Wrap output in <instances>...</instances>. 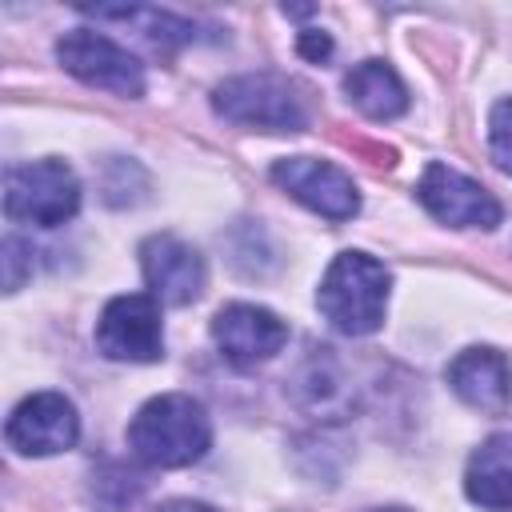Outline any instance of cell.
Masks as SVG:
<instances>
[{
	"instance_id": "obj_8",
	"label": "cell",
	"mask_w": 512,
	"mask_h": 512,
	"mask_svg": "<svg viewBox=\"0 0 512 512\" xmlns=\"http://www.w3.org/2000/svg\"><path fill=\"white\" fill-rule=\"evenodd\" d=\"M416 196L448 228H484L488 232V228L500 224V200L484 184H476L472 176H464V172H456L440 160H432L424 168V176L416 184Z\"/></svg>"
},
{
	"instance_id": "obj_15",
	"label": "cell",
	"mask_w": 512,
	"mask_h": 512,
	"mask_svg": "<svg viewBox=\"0 0 512 512\" xmlns=\"http://www.w3.org/2000/svg\"><path fill=\"white\" fill-rule=\"evenodd\" d=\"M88 16L96 20H124V24H136L152 44L160 48H180V44H192L196 40V24L172 16V12H156V8H136V4H120V8H84Z\"/></svg>"
},
{
	"instance_id": "obj_11",
	"label": "cell",
	"mask_w": 512,
	"mask_h": 512,
	"mask_svg": "<svg viewBox=\"0 0 512 512\" xmlns=\"http://www.w3.org/2000/svg\"><path fill=\"white\" fill-rule=\"evenodd\" d=\"M144 284L160 304H192L204 292V256L180 236H148L140 248Z\"/></svg>"
},
{
	"instance_id": "obj_10",
	"label": "cell",
	"mask_w": 512,
	"mask_h": 512,
	"mask_svg": "<svg viewBox=\"0 0 512 512\" xmlns=\"http://www.w3.org/2000/svg\"><path fill=\"white\" fill-rule=\"evenodd\" d=\"M212 340L224 360H232L236 368H252L272 360L288 344V324L260 304H224L212 316Z\"/></svg>"
},
{
	"instance_id": "obj_7",
	"label": "cell",
	"mask_w": 512,
	"mask_h": 512,
	"mask_svg": "<svg viewBox=\"0 0 512 512\" xmlns=\"http://www.w3.org/2000/svg\"><path fill=\"white\" fill-rule=\"evenodd\" d=\"M272 184L284 188L304 208L328 216V220H352L360 212V192L352 176L328 160L316 156H284L272 164Z\"/></svg>"
},
{
	"instance_id": "obj_19",
	"label": "cell",
	"mask_w": 512,
	"mask_h": 512,
	"mask_svg": "<svg viewBox=\"0 0 512 512\" xmlns=\"http://www.w3.org/2000/svg\"><path fill=\"white\" fill-rule=\"evenodd\" d=\"M156 512H216V508L204 504V500H168V504H160Z\"/></svg>"
},
{
	"instance_id": "obj_18",
	"label": "cell",
	"mask_w": 512,
	"mask_h": 512,
	"mask_svg": "<svg viewBox=\"0 0 512 512\" xmlns=\"http://www.w3.org/2000/svg\"><path fill=\"white\" fill-rule=\"evenodd\" d=\"M328 52H332V40H328V32H316V28L300 32V56H308V60H324Z\"/></svg>"
},
{
	"instance_id": "obj_13",
	"label": "cell",
	"mask_w": 512,
	"mask_h": 512,
	"mask_svg": "<svg viewBox=\"0 0 512 512\" xmlns=\"http://www.w3.org/2000/svg\"><path fill=\"white\" fill-rule=\"evenodd\" d=\"M464 492L488 512H512V436H488L464 468Z\"/></svg>"
},
{
	"instance_id": "obj_17",
	"label": "cell",
	"mask_w": 512,
	"mask_h": 512,
	"mask_svg": "<svg viewBox=\"0 0 512 512\" xmlns=\"http://www.w3.org/2000/svg\"><path fill=\"white\" fill-rule=\"evenodd\" d=\"M0 252H4V292H16L32 276V244H24L20 236H8Z\"/></svg>"
},
{
	"instance_id": "obj_1",
	"label": "cell",
	"mask_w": 512,
	"mask_h": 512,
	"mask_svg": "<svg viewBox=\"0 0 512 512\" xmlns=\"http://www.w3.org/2000/svg\"><path fill=\"white\" fill-rule=\"evenodd\" d=\"M212 444V420L200 400L184 392L152 396L128 424V448L140 464L184 468L200 460Z\"/></svg>"
},
{
	"instance_id": "obj_14",
	"label": "cell",
	"mask_w": 512,
	"mask_h": 512,
	"mask_svg": "<svg viewBox=\"0 0 512 512\" xmlns=\"http://www.w3.org/2000/svg\"><path fill=\"white\" fill-rule=\"evenodd\" d=\"M344 92L368 120H396L408 108V88L384 60H360L344 76Z\"/></svg>"
},
{
	"instance_id": "obj_9",
	"label": "cell",
	"mask_w": 512,
	"mask_h": 512,
	"mask_svg": "<svg viewBox=\"0 0 512 512\" xmlns=\"http://www.w3.org/2000/svg\"><path fill=\"white\" fill-rule=\"evenodd\" d=\"M80 436V416L76 404L60 392H32L24 396L8 424H4V440L8 448H16L20 456H56L64 448H72Z\"/></svg>"
},
{
	"instance_id": "obj_5",
	"label": "cell",
	"mask_w": 512,
	"mask_h": 512,
	"mask_svg": "<svg viewBox=\"0 0 512 512\" xmlns=\"http://www.w3.org/2000/svg\"><path fill=\"white\" fill-rule=\"evenodd\" d=\"M56 60L64 64V72H72L76 80H84L92 88H104V92L124 96V100L144 96L140 60L128 48H120L116 40H108L104 32H92V28L64 32L56 40Z\"/></svg>"
},
{
	"instance_id": "obj_6",
	"label": "cell",
	"mask_w": 512,
	"mask_h": 512,
	"mask_svg": "<svg viewBox=\"0 0 512 512\" xmlns=\"http://www.w3.org/2000/svg\"><path fill=\"white\" fill-rule=\"evenodd\" d=\"M96 348L108 360L152 364L164 356V328H160V300L144 292H128L104 304L96 320Z\"/></svg>"
},
{
	"instance_id": "obj_20",
	"label": "cell",
	"mask_w": 512,
	"mask_h": 512,
	"mask_svg": "<svg viewBox=\"0 0 512 512\" xmlns=\"http://www.w3.org/2000/svg\"><path fill=\"white\" fill-rule=\"evenodd\" d=\"M376 512H400V508H376Z\"/></svg>"
},
{
	"instance_id": "obj_3",
	"label": "cell",
	"mask_w": 512,
	"mask_h": 512,
	"mask_svg": "<svg viewBox=\"0 0 512 512\" xmlns=\"http://www.w3.org/2000/svg\"><path fill=\"white\" fill-rule=\"evenodd\" d=\"M212 108L228 124L256 132H300L308 124L304 92L280 72H248L216 84Z\"/></svg>"
},
{
	"instance_id": "obj_2",
	"label": "cell",
	"mask_w": 512,
	"mask_h": 512,
	"mask_svg": "<svg viewBox=\"0 0 512 512\" xmlns=\"http://www.w3.org/2000/svg\"><path fill=\"white\" fill-rule=\"evenodd\" d=\"M388 268L368 256V252H340L320 288H316V308L324 312V320L344 332V336H368L384 324V308H388Z\"/></svg>"
},
{
	"instance_id": "obj_16",
	"label": "cell",
	"mask_w": 512,
	"mask_h": 512,
	"mask_svg": "<svg viewBox=\"0 0 512 512\" xmlns=\"http://www.w3.org/2000/svg\"><path fill=\"white\" fill-rule=\"evenodd\" d=\"M488 148L492 160L512 176V100H500L488 116Z\"/></svg>"
},
{
	"instance_id": "obj_12",
	"label": "cell",
	"mask_w": 512,
	"mask_h": 512,
	"mask_svg": "<svg viewBox=\"0 0 512 512\" xmlns=\"http://www.w3.org/2000/svg\"><path fill=\"white\" fill-rule=\"evenodd\" d=\"M452 392L480 412H504L512 396V368L496 348H464L448 364Z\"/></svg>"
},
{
	"instance_id": "obj_4",
	"label": "cell",
	"mask_w": 512,
	"mask_h": 512,
	"mask_svg": "<svg viewBox=\"0 0 512 512\" xmlns=\"http://www.w3.org/2000/svg\"><path fill=\"white\" fill-rule=\"evenodd\" d=\"M80 208V180L64 160L16 164L4 176V212L24 224L56 228Z\"/></svg>"
}]
</instances>
